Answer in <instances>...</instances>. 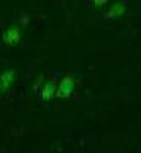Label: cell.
Instances as JSON below:
<instances>
[{"label": "cell", "instance_id": "8992f818", "mask_svg": "<svg viewBox=\"0 0 141 153\" xmlns=\"http://www.w3.org/2000/svg\"><path fill=\"white\" fill-rule=\"evenodd\" d=\"M90 4H92V7L97 8V10H103V8L108 7L110 0H90Z\"/></svg>", "mask_w": 141, "mask_h": 153}, {"label": "cell", "instance_id": "3957f363", "mask_svg": "<svg viewBox=\"0 0 141 153\" xmlns=\"http://www.w3.org/2000/svg\"><path fill=\"white\" fill-rule=\"evenodd\" d=\"M16 81V71L13 68H7L0 73V96H5Z\"/></svg>", "mask_w": 141, "mask_h": 153}, {"label": "cell", "instance_id": "5b68a950", "mask_svg": "<svg viewBox=\"0 0 141 153\" xmlns=\"http://www.w3.org/2000/svg\"><path fill=\"white\" fill-rule=\"evenodd\" d=\"M125 13H126V2H115V4L110 5V8L107 10V13H105V20L108 22H117L120 20V18L125 17Z\"/></svg>", "mask_w": 141, "mask_h": 153}, {"label": "cell", "instance_id": "277c9868", "mask_svg": "<svg viewBox=\"0 0 141 153\" xmlns=\"http://www.w3.org/2000/svg\"><path fill=\"white\" fill-rule=\"evenodd\" d=\"M2 41L7 46H16L21 41V28L16 25H10L3 30L2 33Z\"/></svg>", "mask_w": 141, "mask_h": 153}, {"label": "cell", "instance_id": "7a4b0ae2", "mask_svg": "<svg viewBox=\"0 0 141 153\" xmlns=\"http://www.w3.org/2000/svg\"><path fill=\"white\" fill-rule=\"evenodd\" d=\"M74 87H75L74 77L71 74H66L59 81L58 86H56V96H58V99H69L72 96V92H74Z\"/></svg>", "mask_w": 141, "mask_h": 153}, {"label": "cell", "instance_id": "6da1fadb", "mask_svg": "<svg viewBox=\"0 0 141 153\" xmlns=\"http://www.w3.org/2000/svg\"><path fill=\"white\" fill-rule=\"evenodd\" d=\"M33 87H35V92L38 96V99L43 100V102H51L56 96V82L52 79L44 81V77L39 76Z\"/></svg>", "mask_w": 141, "mask_h": 153}]
</instances>
